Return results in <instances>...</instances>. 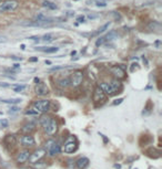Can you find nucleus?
<instances>
[{
  "label": "nucleus",
  "instance_id": "nucleus-1",
  "mask_svg": "<svg viewBox=\"0 0 162 169\" xmlns=\"http://www.w3.org/2000/svg\"><path fill=\"white\" fill-rule=\"evenodd\" d=\"M18 6H19V4L16 0H6V1L0 4V13L15 11L18 8Z\"/></svg>",
  "mask_w": 162,
  "mask_h": 169
},
{
  "label": "nucleus",
  "instance_id": "nucleus-2",
  "mask_svg": "<svg viewBox=\"0 0 162 169\" xmlns=\"http://www.w3.org/2000/svg\"><path fill=\"white\" fill-rule=\"evenodd\" d=\"M34 108L39 113H46L50 110V101L49 100H40L34 103Z\"/></svg>",
  "mask_w": 162,
  "mask_h": 169
},
{
  "label": "nucleus",
  "instance_id": "nucleus-3",
  "mask_svg": "<svg viewBox=\"0 0 162 169\" xmlns=\"http://www.w3.org/2000/svg\"><path fill=\"white\" fill-rule=\"evenodd\" d=\"M82 80H83V72L81 70H77L73 72L72 76H71L70 84L73 85V87H77L82 83Z\"/></svg>",
  "mask_w": 162,
  "mask_h": 169
},
{
  "label": "nucleus",
  "instance_id": "nucleus-4",
  "mask_svg": "<svg viewBox=\"0 0 162 169\" xmlns=\"http://www.w3.org/2000/svg\"><path fill=\"white\" fill-rule=\"evenodd\" d=\"M46 155V150L45 149H38V150H36L34 154H31L29 156V162L31 164H36L37 161H39L43 156Z\"/></svg>",
  "mask_w": 162,
  "mask_h": 169
},
{
  "label": "nucleus",
  "instance_id": "nucleus-5",
  "mask_svg": "<svg viewBox=\"0 0 162 169\" xmlns=\"http://www.w3.org/2000/svg\"><path fill=\"white\" fill-rule=\"evenodd\" d=\"M106 93L103 92L102 90L100 89V87H96L94 89V92H93V101L96 103H103V102L106 101Z\"/></svg>",
  "mask_w": 162,
  "mask_h": 169
},
{
  "label": "nucleus",
  "instance_id": "nucleus-6",
  "mask_svg": "<svg viewBox=\"0 0 162 169\" xmlns=\"http://www.w3.org/2000/svg\"><path fill=\"white\" fill-rule=\"evenodd\" d=\"M110 72L111 74H113L115 79H123L126 76V72L119 65H115V66H111L110 68Z\"/></svg>",
  "mask_w": 162,
  "mask_h": 169
},
{
  "label": "nucleus",
  "instance_id": "nucleus-7",
  "mask_svg": "<svg viewBox=\"0 0 162 169\" xmlns=\"http://www.w3.org/2000/svg\"><path fill=\"white\" fill-rule=\"evenodd\" d=\"M74 140V137H70L68 140H67V143L64 145V152L70 154V152H73L76 149H77L78 145L76 142H73Z\"/></svg>",
  "mask_w": 162,
  "mask_h": 169
},
{
  "label": "nucleus",
  "instance_id": "nucleus-8",
  "mask_svg": "<svg viewBox=\"0 0 162 169\" xmlns=\"http://www.w3.org/2000/svg\"><path fill=\"white\" fill-rule=\"evenodd\" d=\"M99 87L106 94H108V95H112V94L115 93V91L113 90L112 85H111L110 83H108V82H101V83H99Z\"/></svg>",
  "mask_w": 162,
  "mask_h": 169
},
{
  "label": "nucleus",
  "instance_id": "nucleus-9",
  "mask_svg": "<svg viewBox=\"0 0 162 169\" xmlns=\"http://www.w3.org/2000/svg\"><path fill=\"white\" fill-rule=\"evenodd\" d=\"M49 93V89L45 83H38L36 86V94L39 96H43V95H47Z\"/></svg>",
  "mask_w": 162,
  "mask_h": 169
},
{
  "label": "nucleus",
  "instance_id": "nucleus-10",
  "mask_svg": "<svg viewBox=\"0 0 162 169\" xmlns=\"http://www.w3.org/2000/svg\"><path fill=\"white\" fill-rule=\"evenodd\" d=\"M57 129H58V124H57V122H55V119H52L50 121V123H49V125H48L47 127V133H48V135H55V131H57Z\"/></svg>",
  "mask_w": 162,
  "mask_h": 169
},
{
  "label": "nucleus",
  "instance_id": "nucleus-11",
  "mask_svg": "<svg viewBox=\"0 0 162 169\" xmlns=\"http://www.w3.org/2000/svg\"><path fill=\"white\" fill-rule=\"evenodd\" d=\"M34 143H36V140L32 136H30L29 134L26 136H23L21 138V144L22 146H34Z\"/></svg>",
  "mask_w": 162,
  "mask_h": 169
},
{
  "label": "nucleus",
  "instance_id": "nucleus-12",
  "mask_svg": "<svg viewBox=\"0 0 162 169\" xmlns=\"http://www.w3.org/2000/svg\"><path fill=\"white\" fill-rule=\"evenodd\" d=\"M29 156H30V152H28V150H23V152H21L19 155H18L17 161L18 162H20V164H23V162H26V161L28 160Z\"/></svg>",
  "mask_w": 162,
  "mask_h": 169
},
{
  "label": "nucleus",
  "instance_id": "nucleus-13",
  "mask_svg": "<svg viewBox=\"0 0 162 169\" xmlns=\"http://www.w3.org/2000/svg\"><path fill=\"white\" fill-rule=\"evenodd\" d=\"M34 50L41 51V52H46V53H53V52H57L59 49L57 47H39V48H36Z\"/></svg>",
  "mask_w": 162,
  "mask_h": 169
},
{
  "label": "nucleus",
  "instance_id": "nucleus-14",
  "mask_svg": "<svg viewBox=\"0 0 162 169\" xmlns=\"http://www.w3.org/2000/svg\"><path fill=\"white\" fill-rule=\"evenodd\" d=\"M88 165H89V159H88L87 157H82V158H80V159H78L77 167L79 169H85Z\"/></svg>",
  "mask_w": 162,
  "mask_h": 169
},
{
  "label": "nucleus",
  "instance_id": "nucleus-15",
  "mask_svg": "<svg viewBox=\"0 0 162 169\" xmlns=\"http://www.w3.org/2000/svg\"><path fill=\"white\" fill-rule=\"evenodd\" d=\"M48 152H49V155H50V156H55V155H57V154H59L60 152V146L57 144V143H55L51 147L48 149Z\"/></svg>",
  "mask_w": 162,
  "mask_h": 169
},
{
  "label": "nucleus",
  "instance_id": "nucleus-16",
  "mask_svg": "<svg viewBox=\"0 0 162 169\" xmlns=\"http://www.w3.org/2000/svg\"><path fill=\"white\" fill-rule=\"evenodd\" d=\"M34 128H36V125H34V123H28V124H26L25 126L22 127V131L27 133V134H30L31 131H34Z\"/></svg>",
  "mask_w": 162,
  "mask_h": 169
},
{
  "label": "nucleus",
  "instance_id": "nucleus-17",
  "mask_svg": "<svg viewBox=\"0 0 162 169\" xmlns=\"http://www.w3.org/2000/svg\"><path fill=\"white\" fill-rule=\"evenodd\" d=\"M58 85H59L60 87H62V89H66V87H68L69 85H70V80H69L68 77H62V79H60L58 81Z\"/></svg>",
  "mask_w": 162,
  "mask_h": 169
},
{
  "label": "nucleus",
  "instance_id": "nucleus-18",
  "mask_svg": "<svg viewBox=\"0 0 162 169\" xmlns=\"http://www.w3.org/2000/svg\"><path fill=\"white\" fill-rule=\"evenodd\" d=\"M50 121H51V118H50L49 116H42V117L40 118V124L42 125V127L45 129H47V127H48V125H49Z\"/></svg>",
  "mask_w": 162,
  "mask_h": 169
},
{
  "label": "nucleus",
  "instance_id": "nucleus-19",
  "mask_svg": "<svg viewBox=\"0 0 162 169\" xmlns=\"http://www.w3.org/2000/svg\"><path fill=\"white\" fill-rule=\"evenodd\" d=\"M42 6L45 7V8H48V9H51V10H55V9L58 8L57 7V4H53V2H51V1H43L42 2Z\"/></svg>",
  "mask_w": 162,
  "mask_h": 169
},
{
  "label": "nucleus",
  "instance_id": "nucleus-20",
  "mask_svg": "<svg viewBox=\"0 0 162 169\" xmlns=\"http://www.w3.org/2000/svg\"><path fill=\"white\" fill-rule=\"evenodd\" d=\"M110 25H111V22H108V23H106V25H102L101 28H99L98 31H96V32H94L92 35H98V34H100V33H103V32H104V31H106V30H107L108 28L110 27Z\"/></svg>",
  "mask_w": 162,
  "mask_h": 169
},
{
  "label": "nucleus",
  "instance_id": "nucleus-21",
  "mask_svg": "<svg viewBox=\"0 0 162 169\" xmlns=\"http://www.w3.org/2000/svg\"><path fill=\"white\" fill-rule=\"evenodd\" d=\"M40 41H43V42H52L53 41V34L51 33H48V34H45L42 38L40 39Z\"/></svg>",
  "mask_w": 162,
  "mask_h": 169
},
{
  "label": "nucleus",
  "instance_id": "nucleus-22",
  "mask_svg": "<svg viewBox=\"0 0 162 169\" xmlns=\"http://www.w3.org/2000/svg\"><path fill=\"white\" fill-rule=\"evenodd\" d=\"M92 2L97 7H106L107 6V0H92Z\"/></svg>",
  "mask_w": 162,
  "mask_h": 169
},
{
  "label": "nucleus",
  "instance_id": "nucleus-23",
  "mask_svg": "<svg viewBox=\"0 0 162 169\" xmlns=\"http://www.w3.org/2000/svg\"><path fill=\"white\" fill-rule=\"evenodd\" d=\"M6 143H9V145H15L16 144V137L13 135H8L6 137Z\"/></svg>",
  "mask_w": 162,
  "mask_h": 169
},
{
  "label": "nucleus",
  "instance_id": "nucleus-24",
  "mask_svg": "<svg viewBox=\"0 0 162 169\" xmlns=\"http://www.w3.org/2000/svg\"><path fill=\"white\" fill-rule=\"evenodd\" d=\"M4 103H7V104H17V103H20L21 100L20 98H11V100H2Z\"/></svg>",
  "mask_w": 162,
  "mask_h": 169
},
{
  "label": "nucleus",
  "instance_id": "nucleus-25",
  "mask_svg": "<svg viewBox=\"0 0 162 169\" xmlns=\"http://www.w3.org/2000/svg\"><path fill=\"white\" fill-rule=\"evenodd\" d=\"M26 85H16V86H13V91L17 92V93H20L23 90H26Z\"/></svg>",
  "mask_w": 162,
  "mask_h": 169
},
{
  "label": "nucleus",
  "instance_id": "nucleus-26",
  "mask_svg": "<svg viewBox=\"0 0 162 169\" xmlns=\"http://www.w3.org/2000/svg\"><path fill=\"white\" fill-rule=\"evenodd\" d=\"M150 28H151V29H153V30H155V29L160 30L161 29V25L157 21H153V22H151V23H150Z\"/></svg>",
  "mask_w": 162,
  "mask_h": 169
},
{
  "label": "nucleus",
  "instance_id": "nucleus-27",
  "mask_svg": "<svg viewBox=\"0 0 162 169\" xmlns=\"http://www.w3.org/2000/svg\"><path fill=\"white\" fill-rule=\"evenodd\" d=\"M115 38H117V34H115V31H111L107 37H104V39H106V40H113V39H115Z\"/></svg>",
  "mask_w": 162,
  "mask_h": 169
},
{
  "label": "nucleus",
  "instance_id": "nucleus-28",
  "mask_svg": "<svg viewBox=\"0 0 162 169\" xmlns=\"http://www.w3.org/2000/svg\"><path fill=\"white\" fill-rule=\"evenodd\" d=\"M40 113H39L37 110H34V108H32V110H29L26 112V115H39Z\"/></svg>",
  "mask_w": 162,
  "mask_h": 169
},
{
  "label": "nucleus",
  "instance_id": "nucleus-29",
  "mask_svg": "<svg viewBox=\"0 0 162 169\" xmlns=\"http://www.w3.org/2000/svg\"><path fill=\"white\" fill-rule=\"evenodd\" d=\"M55 140H53V139H49V140H47V143H46V149H47V150H48V149H49V148L51 147V146H52V145H53V144H55Z\"/></svg>",
  "mask_w": 162,
  "mask_h": 169
},
{
  "label": "nucleus",
  "instance_id": "nucleus-30",
  "mask_svg": "<svg viewBox=\"0 0 162 169\" xmlns=\"http://www.w3.org/2000/svg\"><path fill=\"white\" fill-rule=\"evenodd\" d=\"M68 65H62V66H55V68L50 69V71H58V70H64V69H68Z\"/></svg>",
  "mask_w": 162,
  "mask_h": 169
},
{
  "label": "nucleus",
  "instance_id": "nucleus-31",
  "mask_svg": "<svg viewBox=\"0 0 162 169\" xmlns=\"http://www.w3.org/2000/svg\"><path fill=\"white\" fill-rule=\"evenodd\" d=\"M9 125V123L7 119H0V127H8Z\"/></svg>",
  "mask_w": 162,
  "mask_h": 169
},
{
  "label": "nucleus",
  "instance_id": "nucleus-32",
  "mask_svg": "<svg viewBox=\"0 0 162 169\" xmlns=\"http://www.w3.org/2000/svg\"><path fill=\"white\" fill-rule=\"evenodd\" d=\"M104 41H106L104 37H101V38H99L98 40H97V42H96V46H97V47H99V46H101V44H102Z\"/></svg>",
  "mask_w": 162,
  "mask_h": 169
},
{
  "label": "nucleus",
  "instance_id": "nucleus-33",
  "mask_svg": "<svg viewBox=\"0 0 162 169\" xmlns=\"http://www.w3.org/2000/svg\"><path fill=\"white\" fill-rule=\"evenodd\" d=\"M88 19L89 20H94V19H97V18H99V14H93V13H89L88 16Z\"/></svg>",
  "mask_w": 162,
  "mask_h": 169
},
{
  "label": "nucleus",
  "instance_id": "nucleus-34",
  "mask_svg": "<svg viewBox=\"0 0 162 169\" xmlns=\"http://www.w3.org/2000/svg\"><path fill=\"white\" fill-rule=\"evenodd\" d=\"M122 101H123V98H118V100H115V101L112 103V105H119V104L122 103Z\"/></svg>",
  "mask_w": 162,
  "mask_h": 169
},
{
  "label": "nucleus",
  "instance_id": "nucleus-35",
  "mask_svg": "<svg viewBox=\"0 0 162 169\" xmlns=\"http://www.w3.org/2000/svg\"><path fill=\"white\" fill-rule=\"evenodd\" d=\"M20 110L19 107H16V106H12V107L10 108V110H9V113H11V112H12V113H15V112H18V110Z\"/></svg>",
  "mask_w": 162,
  "mask_h": 169
},
{
  "label": "nucleus",
  "instance_id": "nucleus-36",
  "mask_svg": "<svg viewBox=\"0 0 162 169\" xmlns=\"http://www.w3.org/2000/svg\"><path fill=\"white\" fill-rule=\"evenodd\" d=\"M77 21H78V22H80V23L85 22V17H83V16H79V17L77 18Z\"/></svg>",
  "mask_w": 162,
  "mask_h": 169
},
{
  "label": "nucleus",
  "instance_id": "nucleus-37",
  "mask_svg": "<svg viewBox=\"0 0 162 169\" xmlns=\"http://www.w3.org/2000/svg\"><path fill=\"white\" fill-rule=\"evenodd\" d=\"M0 86H4V87H8L9 84H7V83H2V82H0Z\"/></svg>",
  "mask_w": 162,
  "mask_h": 169
},
{
  "label": "nucleus",
  "instance_id": "nucleus-38",
  "mask_svg": "<svg viewBox=\"0 0 162 169\" xmlns=\"http://www.w3.org/2000/svg\"><path fill=\"white\" fill-rule=\"evenodd\" d=\"M11 59H12V60H17V61H21L22 58H17V56H11Z\"/></svg>",
  "mask_w": 162,
  "mask_h": 169
},
{
  "label": "nucleus",
  "instance_id": "nucleus-39",
  "mask_svg": "<svg viewBox=\"0 0 162 169\" xmlns=\"http://www.w3.org/2000/svg\"><path fill=\"white\" fill-rule=\"evenodd\" d=\"M19 66H20V64H19V63H15V64H13V69H18Z\"/></svg>",
  "mask_w": 162,
  "mask_h": 169
},
{
  "label": "nucleus",
  "instance_id": "nucleus-40",
  "mask_svg": "<svg viewBox=\"0 0 162 169\" xmlns=\"http://www.w3.org/2000/svg\"><path fill=\"white\" fill-rule=\"evenodd\" d=\"M101 136H102V138H103V140H104V143L107 144V143H108V139H107V138H106V136L102 135V134H101Z\"/></svg>",
  "mask_w": 162,
  "mask_h": 169
},
{
  "label": "nucleus",
  "instance_id": "nucleus-41",
  "mask_svg": "<svg viewBox=\"0 0 162 169\" xmlns=\"http://www.w3.org/2000/svg\"><path fill=\"white\" fill-rule=\"evenodd\" d=\"M30 61L31 62H36V61H38V59L37 58H32V59H30Z\"/></svg>",
  "mask_w": 162,
  "mask_h": 169
},
{
  "label": "nucleus",
  "instance_id": "nucleus-42",
  "mask_svg": "<svg viewBox=\"0 0 162 169\" xmlns=\"http://www.w3.org/2000/svg\"><path fill=\"white\" fill-rule=\"evenodd\" d=\"M34 82H36V83L38 84V83H39V82H40V81H39V79H37V77H36V79H34Z\"/></svg>",
  "mask_w": 162,
  "mask_h": 169
},
{
  "label": "nucleus",
  "instance_id": "nucleus-43",
  "mask_svg": "<svg viewBox=\"0 0 162 169\" xmlns=\"http://www.w3.org/2000/svg\"><path fill=\"white\" fill-rule=\"evenodd\" d=\"M21 49H22V50H25V49H26V47H25V44H21Z\"/></svg>",
  "mask_w": 162,
  "mask_h": 169
},
{
  "label": "nucleus",
  "instance_id": "nucleus-44",
  "mask_svg": "<svg viewBox=\"0 0 162 169\" xmlns=\"http://www.w3.org/2000/svg\"><path fill=\"white\" fill-rule=\"evenodd\" d=\"M115 168H118V169H119V168H120V165H115Z\"/></svg>",
  "mask_w": 162,
  "mask_h": 169
},
{
  "label": "nucleus",
  "instance_id": "nucleus-45",
  "mask_svg": "<svg viewBox=\"0 0 162 169\" xmlns=\"http://www.w3.org/2000/svg\"><path fill=\"white\" fill-rule=\"evenodd\" d=\"M46 64H51V61H46Z\"/></svg>",
  "mask_w": 162,
  "mask_h": 169
}]
</instances>
